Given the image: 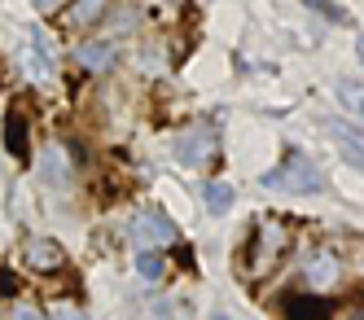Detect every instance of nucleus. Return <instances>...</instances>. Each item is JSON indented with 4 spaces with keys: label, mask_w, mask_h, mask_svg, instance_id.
<instances>
[{
    "label": "nucleus",
    "mask_w": 364,
    "mask_h": 320,
    "mask_svg": "<svg viewBox=\"0 0 364 320\" xmlns=\"http://www.w3.org/2000/svg\"><path fill=\"white\" fill-rule=\"evenodd\" d=\"M285 246H290V224H285V220H272V215L255 220V228H250V237H246V246H242L237 272H242L246 281H264V277L277 268V263H281Z\"/></svg>",
    "instance_id": "1"
},
{
    "label": "nucleus",
    "mask_w": 364,
    "mask_h": 320,
    "mask_svg": "<svg viewBox=\"0 0 364 320\" xmlns=\"http://www.w3.org/2000/svg\"><path fill=\"white\" fill-rule=\"evenodd\" d=\"M202 202H206V210H211V215H224V210L232 206V184L211 180V184H206V193H202Z\"/></svg>",
    "instance_id": "12"
},
{
    "label": "nucleus",
    "mask_w": 364,
    "mask_h": 320,
    "mask_svg": "<svg viewBox=\"0 0 364 320\" xmlns=\"http://www.w3.org/2000/svg\"><path fill=\"white\" fill-rule=\"evenodd\" d=\"M22 259H27V268H31V272H44V277L66 268V250L53 242V237H31L27 250H22Z\"/></svg>",
    "instance_id": "5"
},
{
    "label": "nucleus",
    "mask_w": 364,
    "mask_h": 320,
    "mask_svg": "<svg viewBox=\"0 0 364 320\" xmlns=\"http://www.w3.org/2000/svg\"><path fill=\"white\" fill-rule=\"evenodd\" d=\"M338 101L351 110V119H364V84H338Z\"/></svg>",
    "instance_id": "13"
},
{
    "label": "nucleus",
    "mask_w": 364,
    "mask_h": 320,
    "mask_svg": "<svg viewBox=\"0 0 364 320\" xmlns=\"http://www.w3.org/2000/svg\"><path fill=\"white\" fill-rule=\"evenodd\" d=\"M303 277H307V285L316 289V294H325V289H333L343 281V263H338V255H329V250H316V255H307Z\"/></svg>",
    "instance_id": "6"
},
{
    "label": "nucleus",
    "mask_w": 364,
    "mask_h": 320,
    "mask_svg": "<svg viewBox=\"0 0 364 320\" xmlns=\"http://www.w3.org/2000/svg\"><path fill=\"white\" fill-rule=\"evenodd\" d=\"M325 132L347 149V158H355V163L364 167V132H360V127H351V123H343V119H329Z\"/></svg>",
    "instance_id": "8"
},
{
    "label": "nucleus",
    "mask_w": 364,
    "mask_h": 320,
    "mask_svg": "<svg viewBox=\"0 0 364 320\" xmlns=\"http://www.w3.org/2000/svg\"><path fill=\"white\" fill-rule=\"evenodd\" d=\"M264 189H272V193H321L325 189V176H321V167L311 163V158L303 154V149H285V158L264 176Z\"/></svg>",
    "instance_id": "2"
},
{
    "label": "nucleus",
    "mask_w": 364,
    "mask_h": 320,
    "mask_svg": "<svg viewBox=\"0 0 364 320\" xmlns=\"http://www.w3.org/2000/svg\"><path fill=\"white\" fill-rule=\"evenodd\" d=\"M132 237L141 250H154V246H171L176 242V224L163 215V210H141L132 220Z\"/></svg>",
    "instance_id": "4"
},
{
    "label": "nucleus",
    "mask_w": 364,
    "mask_h": 320,
    "mask_svg": "<svg viewBox=\"0 0 364 320\" xmlns=\"http://www.w3.org/2000/svg\"><path fill=\"white\" fill-rule=\"evenodd\" d=\"M14 320H48V316H44L36 303H18V307H14Z\"/></svg>",
    "instance_id": "18"
},
{
    "label": "nucleus",
    "mask_w": 364,
    "mask_h": 320,
    "mask_svg": "<svg viewBox=\"0 0 364 320\" xmlns=\"http://www.w3.org/2000/svg\"><path fill=\"white\" fill-rule=\"evenodd\" d=\"M303 5H311L316 14H325L329 22H347V9H343V5H333V0H303Z\"/></svg>",
    "instance_id": "15"
},
{
    "label": "nucleus",
    "mask_w": 364,
    "mask_h": 320,
    "mask_svg": "<svg viewBox=\"0 0 364 320\" xmlns=\"http://www.w3.org/2000/svg\"><path fill=\"white\" fill-rule=\"evenodd\" d=\"M44 176H48V180H66V176H62V149H48V154H44Z\"/></svg>",
    "instance_id": "16"
},
{
    "label": "nucleus",
    "mask_w": 364,
    "mask_h": 320,
    "mask_svg": "<svg viewBox=\"0 0 364 320\" xmlns=\"http://www.w3.org/2000/svg\"><path fill=\"white\" fill-rule=\"evenodd\" d=\"M5 149H9L14 158H27V154H31V145H27V119H22L18 105H14L9 119H5Z\"/></svg>",
    "instance_id": "10"
},
{
    "label": "nucleus",
    "mask_w": 364,
    "mask_h": 320,
    "mask_svg": "<svg viewBox=\"0 0 364 320\" xmlns=\"http://www.w3.org/2000/svg\"><path fill=\"white\" fill-rule=\"evenodd\" d=\"M355 53H360V62H364V36H360V40H355Z\"/></svg>",
    "instance_id": "20"
},
{
    "label": "nucleus",
    "mask_w": 364,
    "mask_h": 320,
    "mask_svg": "<svg viewBox=\"0 0 364 320\" xmlns=\"http://www.w3.org/2000/svg\"><path fill=\"white\" fill-rule=\"evenodd\" d=\"M18 294V277L9 268H0V299H14Z\"/></svg>",
    "instance_id": "17"
},
{
    "label": "nucleus",
    "mask_w": 364,
    "mask_h": 320,
    "mask_svg": "<svg viewBox=\"0 0 364 320\" xmlns=\"http://www.w3.org/2000/svg\"><path fill=\"white\" fill-rule=\"evenodd\" d=\"M53 320H88V316H84L80 307H70V303H62V307L53 311Z\"/></svg>",
    "instance_id": "19"
},
{
    "label": "nucleus",
    "mask_w": 364,
    "mask_h": 320,
    "mask_svg": "<svg viewBox=\"0 0 364 320\" xmlns=\"http://www.w3.org/2000/svg\"><path fill=\"white\" fill-rule=\"evenodd\" d=\"M281 311L285 320H333V299L329 294H290Z\"/></svg>",
    "instance_id": "7"
},
{
    "label": "nucleus",
    "mask_w": 364,
    "mask_h": 320,
    "mask_svg": "<svg viewBox=\"0 0 364 320\" xmlns=\"http://www.w3.org/2000/svg\"><path fill=\"white\" fill-rule=\"evenodd\" d=\"M176 158L185 167H202L206 158H215V127L211 123H193L185 132H176Z\"/></svg>",
    "instance_id": "3"
},
{
    "label": "nucleus",
    "mask_w": 364,
    "mask_h": 320,
    "mask_svg": "<svg viewBox=\"0 0 364 320\" xmlns=\"http://www.w3.org/2000/svg\"><path fill=\"white\" fill-rule=\"evenodd\" d=\"M163 268H167V263H163L159 250H141V255H136V272H141L145 281H163Z\"/></svg>",
    "instance_id": "14"
},
{
    "label": "nucleus",
    "mask_w": 364,
    "mask_h": 320,
    "mask_svg": "<svg viewBox=\"0 0 364 320\" xmlns=\"http://www.w3.org/2000/svg\"><path fill=\"white\" fill-rule=\"evenodd\" d=\"M114 58H119V53H114V44H101V40H92V44H80V48H75V62H80V66H88V70H110L114 66Z\"/></svg>",
    "instance_id": "9"
},
{
    "label": "nucleus",
    "mask_w": 364,
    "mask_h": 320,
    "mask_svg": "<svg viewBox=\"0 0 364 320\" xmlns=\"http://www.w3.org/2000/svg\"><path fill=\"white\" fill-rule=\"evenodd\" d=\"M211 320H228V316H211Z\"/></svg>",
    "instance_id": "21"
},
{
    "label": "nucleus",
    "mask_w": 364,
    "mask_h": 320,
    "mask_svg": "<svg viewBox=\"0 0 364 320\" xmlns=\"http://www.w3.org/2000/svg\"><path fill=\"white\" fill-rule=\"evenodd\" d=\"M101 14H106V0H70L66 14H62V22L66 26H92Z\"/></svg>",
    "instance_id": "11"
}]
</instances>
